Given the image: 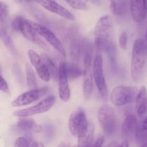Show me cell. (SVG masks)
Instances as JSON below:
<instances>
[{
	"instance_id": "21",
	"label": "cell",
	"mask_w": 147,
	"mask_h": 147,
	"mask_svg": "<svg viewBox=\"0 0 147 147\" xmlns=\"http://www.w3.org/2000/svg\"><path fill=\"white\" fill-rule=\"evenodd\" d=\"M20 118V119L17 121V127L20 130L27 133L30 131H33L37 133L42 131V127L40 125L37 124L32 119H28L27 117Z\"/></svg>"
},
{
	"instance_id": "33",
	"label": "cell",
	"mask_w": 147,
	"mask_h": 147,
	"mask_svg": "<svg viewBox=\"0 0 147 147\" xmlns=\"http://www.w3.org/2000/svg\"><path fill=\"white\" fill-rule=\"evenodd\" d=\"M0 91L5 93H9V88L8 84L7 81L3 78L2 76H1V75H0Z\"/></svg>"
},
{
	"instance_id": "42",
	"label": "cell",
	"mask_w": 147,
	"mask_h": 147,
	"mask_svg": "<svg viewBox=\"0 0 147 147\" xmlns=\"http://www.w3.org/2000/svg\"><path fill=\"white\" fill-rule=\"evenodd\" d=\"M109 1H111V0H109Z\"/></svg>"
},
{
	"instance_id": "10",
	"label": "cell",
	"mask_w": 147,
	"mask_h": 147,
	"mask_svg": "<svg viewBox=\"0 0 147 147\" xmlns=\"http://www.w3.org/2000/svg\"><path fill=\"white\" fill-rule=\"evenodd\" d=\"M84 70H83V90L84 98L88 100L91 96L93 90V73H92L91 54L87 53L83 56Z\"/></svg>"
},
{
	"instance_id": "28",
	"label": "cell",
	"mask_w": 147,
	"mask_h": 147,
	"mask_svg": "<svg viewBox=\"0 0 147 147\" xmlns=\"http://www.w3.org/2000/svg\"><path fill=\"white\" fill-rule=\"evenodd\" d=\"M72 8L78 10L86 11L88 9L87 4L84 2L83 0H65Z\"/></svg>"
},
{
	"instance_id": "34",
	"label": "cell",
	"mask_w": 147,
	"mask_h": 147,
	"mask_svg": "<svg viewBox=\"0 0 147 147\" xmlns=\"http://www.w3.org/2000/svg\"><path fill=\"white\" fill-rule=\"evenodd\" d=\"M42 131H44L46 136L48 138L51 137L54 134V128L52 126H45L44 129L42 128Z\"/></svg>"
},
{
	"instance_id": "13",
	"label": "cell",
	"mask_w": 147,
	"mask_h": 147,
	"mask_svg": "<svg viewBox=\"0 0 147 147\" xmlns=\"http://www.w3.org/2000/svg\"><path fill=\"white\" fill-rule=\"evenodd\" d=\"M92 47L90 43L88 42L83 39L75 38L72 40L70 46V53L72 60L76 63L80 60L87 53L91 54Z\"/></svg>"
},
{
	"instance_id": "15",
	"label": "cell",
	"mask_w": 147,
	"mask_h": 147,
	"mask_svg": "<svg viewBox=\"0 0 147 147\" xmlns=\"http://www.w3.org/2000/svg\"><path fill=\"white\" fill-rule=\"evenodd\" d=\"M28 55L32 65L34 67L39 77L45 82H49L50 80V75L47 67L42 60L41 57L33 50H28Z\"/></svg>"
},
{
	"instance_id": "25",
	"label": "cell",
	"mask_w": 147,
	"mask_h": 147,
	"mask_svg": "<svg viewBox=\"0 0 147 147\" xmlns=\"http://www.w3.org/2000/svg\"><path fill=\"white\" fill-rule=\"evenodd\" d=\"M0 37H1V39L2 40L3 42L4 43V45H5V46L7 47V48L9 50V51L13 55H17V49H16L15 45H14V42L11 40L10 36L7 34V32H6V30H4V29H0Z\"/></svg>"
},
{
	"instance_id": "5",
	"label": "cell",
	"mask_w": 147,
	"mask_h": 147,
	"mask_svg": "<svg viewBox=\"0 0 147 147\" xmlns=\"http://www.w3.org/2000/svg\"><path fill=\"white\" fill-rule=\"evenodd\" d=\"M136 88L133 86H119L111 93V100L116 106H122L131 103L136 97Z\"/></svg>"
},
{
	"instance_id": "23",
	"label": "cell",
	"mask_w": 147,
	"mask_h": 147,
	"mask_svg": "<svg viewBox=\"0 0 147 147\" xmlns=\"http://www.w3.org/2000/svg\"><path fill=\"white\" fill-rule=\"evenodd\" d=\"M129 1L128 0H111L110 4L111 11L117 16H122L128 10Z\"/></svg>"
},
{
	"instance_id": "11",
	"label": "cell",
	"mask_w": 147,
	"mask_h": 147,
	"mask_svg": "<svg viewBox=\"0 0 147 147\" xmlns=\"http://www.w3.org/2000/svg\"><path fill=\"white\" fill-rule=\"evenodd\" d=\"M32 26L33 28L34 29V30H35L37 34L44 37L53 46V48L55 49L61 55H63V57H65L66 51L65 50L64 46L62 44L61 42L60 41V40L57 38V36L51 30H50L45 26L38 24V23L33 22L32 24Z\"/></svg>"
},
{
	"instance_id": "2",
	"label": "cell",
	"mask_w": 147,
	"mask_h": 147,
	"mask_svg": "<svg viewBox=\"0 0 147 147\" xmlns=\"http://www.w3.org/2000/svg\"><path fill=\"white\" fill-rule=\"evenodd\" d=\"M95 44L98 50H105L106 47L113 42V21L111 16L100 17L94 30Z\"/></svg>"
},
{
	"instance_id": "16",
	"label": "cell",
	"mask_w": 147,
	"mask_h": 147,
	"mask_svg": "<svg viewBox=\"0 0 147 147\" xmlns=\"http://www.w3.org/2000/svg\"><path fill=\"white\" fill-rule=\"evenodd\" d=\"M130 10L134 21L142 23L146 18V0H130Z\"/></svg>"
},
{
	"instance_id": "41",
	"label": "cell",
	"mask_w": 147,
	"mask_h": 147,
	"mask_svg": "<svg viewBox=\"0 0 147 147\" xmlns=\"http://www.w3.org/2000/svg\"><path fill=\"white\" fill-rule=\"evenodd\" d=\"M0 73H1V65H0Z\"/></svg>"
},
{
	"instance_id": "26",
	"label": "cell",
	"mask_w": 147,
	"mask_h": 147,
	"mask_svg": "<svg viewBox=\"0 0 147 147\" xmlns=\"http://www.w3.org/2000/svg\"><path fill=\"white\" fill-rule=\"evenodd\" d=\"M41 58L43 63H44L45 67H47V70L50 73V76H52L53 78L55 79L57 77V75H58V69L57 68L54 62L46 54L42 55Z\"/></svg>"
},
{
	"instance_id": "39",
	"label": "cell",
	"mask_w": 147,
	"mask_h": 147,
	"mask_svg": "<svg viewBox=\"0 0 147 147\" xmlns=\"http://www.w3.org/2000/svg\"><path fill=\"white\" fill-rule=\"evenodd\" d=\"M68 146V145L67 144H64V143H61L60 144L58 145V146Z\"/></svg>"
},
{
	"instance_id": "4",
	"label": "cell",
	"mask_w": 147,
	"mask_h": 147,
	"mask_svg": "<svg viewBox=\"0 0 147 147\" xmlns=\"http://www.w3.org/2000/svg\"><path fill=\"white\" fill-rule=\"evenodd\" d=\"M12 28L16 31H20L24 37L29 41L34 43L42 47V49L48 50V47L43 42L37 35V32L32 26V24L27 20L22 17H17L11 23Z\"/></svg>"
},
{
	"instance_id": "35",
	"label": "cell",
	"mask_w": 147,
	"mask_h": 147,
	"mask_svg": "<svg viewBox=\"0 0 147 147\" xmlns=\"http://www.w3.org/2000/svg\"><path fill=\"white\" fill-rule=\"evenodd\" d=\"M104 140H105V138L103 136H100L96 141L95 142V144H93L94 146H103V143H104Z\"/></svg>"
},
{
	"instance_id": "22",
	"label": "cell",
	"mask_w": 147,
	"mask_h": 147,
	"mask_svg": "<svg viewBox=\"0 0 147 147\" xmlns=\"http://www.w3.org/2000/svg\"><path fill=\"white\" fill-rule=\"evenodd\" d=\"M109 59L111 70L113 73H117V48L114 42H111L105 49Z\"/></svg>"
},
{
	"instance_id": "8",
	"label": "cell",
	"mask_w": 147,
	"mask_h": 147,
	"mask_svg": "<svg viewBox=\"0 0 147 147\" xmlns=\"http://www.w3.org/2000/svg\"><path fill=\"white\" fill-rule=\"evenodd\" d=\"M49 88L47 87H43L41 88L31 89L30 90L22 93L17 98L11 102V106L14 107L27 106L36 100H39L40 98L45 96L48 92Z\"/></svg>"
},
{
	"instance_id": "29",
	"label": "cell",
	"mask_w": 147,
	"mask_h": 147,
	"mask_svg": "<svg viewBox=\"0 0 147 147\" xmlns=\"http://www.w3.org/2000/svg\"><path fill=\"white\" fill-rule=\"evenodd\" d=\"M9 14L8 7L5 3L0 1V22H5L7 20Z\"/></svg>"
},
{
	"instance_id": "1",
	"label": "cell",
	"mask_w": 147,
	"mask_h": 147,
	"mask_svg": "<svg viewBox=\"0 0 147 147\" xmlns=\"http://www.w3.org/2000/svg\"><path fill=\"white\" fill-rule=\"evenodd\" d=\"M146 63V45L142 39L135 40L132 49L131 73L136 83H140L144 77Z\"/></svg>"
},
{
	"instance_id": "37",
	"label": "cell",
	"mask_w": 147,
	"mask_h": 147,
	"mask_svg": "<svg viewBox=\"0 0 147 147\" xmlns=\"http://www.w3.org/2000/svg\"><path fill=\"white\" fill-rule=\"evenodd\" d=\"M86 1H90L94 4H98L99 2V0H86Z\"/></svg>"
},
{
	"instance_id": "19",
	"label": "cell",
	"mask_w": 147,
	"mask_h": 147,
	"mask_svg": "<svg viewBox=\"0 0 147 147\" xmlns=\"http://www.w3.org/2000/svg\"><path fill=\"white\" fill-rule=\"evenodd\" d=\"M134 135L136 143L139 146H147V122L146 117L144 118L140 123L137 124Z\"/></svg>"
},
{
	"instance_id": "3",
	"label": "cell",
	"mask_w": 147,
	"mask_h": 147,
	"mask_svg": "<svg viewBox=\"0 0 147 147\" xmlns=\"http://www.w3.org/2000/svg\"><path fill=\"white\" fill-rule=\"evenodd\" d=\"M98 120L105 134L107 136L114 134L117 129L118 121L113 108L106 104L100 106L98 111Z\"/></svg>"
},
{
	"instance_id": "40",
	"label": "cell",
	"mask_w": 147,
	"mask_h": 147,
	"mask_svg": "<svg viewBox=\"0 0 147 147\" xmlns=\"http://www.w3.org/2000/svg\"><path fill=\"white\" fill-rule=\"evenodd\" d=\"M28 1H36V0H27Z\"/></svg>"
},
{
	"instance_id": "24",
	"label": "cell",
	"mask_w": 147,
	"mask_h": 147,
	"mask_svg": "<svg viewBox=\"0 0 147 147\" xmlns=\"http://www.w3.org/2000/svg\"><path fill=\"white\" fill-rule=\"evenodd\" d=\"M65 70L67 78L74 80L83 74V70L75 63H65Z\"/></svg>"
},
{
	"instance_id": "32",
	"label": "cell",
	"mask_w": 147,
	"mask_h": 147,
	"mask_svg": "<svg viewBox=\"0 0 147 147\" xmlns=\"http://www.w3.org/2000/svg\"><path fill=\"white\" fill-rule=\"evenodd\" d=\"M127 33L123 32L121 34L120 37H119V46L123 50H126V48H127Z\"/></svg>"
},
{
	"instance_id": "36",
	"label": "cell",
	"mask_w": 147,
	"mask_h": 147,
	"mask_svg": "<svg viewBox=\"0 0 147 147\" xmlns=\"http://www.w3.org/2000/svg\"><path fill=\"white\" fill-rule=\"evenodd\" d=\"M108 146H121V144H119L117 142L114 141V142H112L111 143L109 144Z\"/></svg>"
},
{
	"instance_id": "30",
	"label": "cell",
	"mask_w": 147,
	"mask_h": 147,
	"mask_svg": "<svg viewBox=\"0 0 147 147\" xmlns=\"http://www.w3.org/2000/svg\"><path fill=\"white\" fill-rule=\"evenodd\" d=\"M14 146H30V142L27 138L23 137V136H20L18 137L15 141L14 143Z\"/></svg>"
},
{
	"instance_id": "9",
	"label": "cell",
	"mask_w": 147,
	"mask_h": 147,
	"mask_svg": "<svg viewBox=\"0 0 147 147\" xmlns=\"http://www.w3.org/2000/svg\"><path fill=\"white\" fill-rule=\"evenodd\" d=\"M88 123L86 115L84 110L81 108L72 112L68 122V127L70 134L75 136H78L83 131Z\"/></svg>"
},
{
	"instance_id": "12",
	"label": "cell",
	"mask_w": 147,
	"mask_h": 147,
	"mask_svg": "<svg viewBox=\"0 0 147 147\" xmlns=\"http://www.w3.org/2000/svg\"><path fill=\"white\" fill-rule=\"evenodd\" d=\"M58 93L60 99L67 102L70 98V88L65 70V62L61 61L58 67Z\"/></svg>"
},
{
	"instance_id": "14",
	"label": "cell",
	"mask_w": 147,
	"mask_h": 147,
	"mask_svg": "<svg viewBox=\"0 0 147 147\" xmlns=\"http://www.w3.org/2000/svg\"><path fill=\"white\" fill-rule=\"evenodd\" d=\"M35 1H37L40 5L44 7L47 11H51L70 21L76 20L75 16L70 11L53 0H36Z\"/></svg>"
},
{
	"instance_id": "27",
	"label": "cell",
	"mask_w": 147,
	"mask_h": 147,
	"mask_svg": "<svg viewBox=\"0 0 147 147\" xmlns=\"http://www.w3.org/2000/svg\"><path fill=\"white\" fill-rule=\"evenodd\" d=\"M26 78H27V83L28 87L30 89L37 88V81L36 78L35 74L34 73L32 67L30 65V64L27 63L26 64Z\"/></svg>"
},
{
	"instance_id": "6",
	"label": "cell",
	"mask_w": 147,
	"mask_h": 147,
	"mask_svg": "<svg viewBox=\"0 0 147 147\" xmlns=\"http://www.w3.org/2000/svg\"><path fill=\"white\" fill-rule=\"evenodd\" d=\"M55 100L56 98L55 97V96L50 95L45 98L44 100L40 101V103L32 107L16 111L14 112V116L17 117H29L33 115L45 113L53 107V106L55 103Z\"/></svg>"
},
{
	"instance_id": "31",
	"label": "cell",
	"mask_w": 147,
	"mask_h": 147,
	"mask_svg": "<svg viewBox=\"0 0 147 147\" xmlns=\"http://www.w3.org/2000/svg\"><path fill=\"white\" fill-rule=\"evenodd\" d=\"M12 72L13 73H14V76L17 78L19 83H20V84H23V76H22V70H20L19 66H17V65L13 66Z\"/></svg>"
},
{
	"instance_id": "17",
	"label": "cell",
	"mask_w": 147,
	"mask_h": 147,
	"mask_svg": "<svg viewBox=\"0 0 147 147\" xmlns=\"http://www.w3.org/2000/svg\"><path fill=\"white\" fill-rule=\"evenodd\" d=\"M137 124V119L134 115L130 114L126 116L121 126V134L123 139L128 140L134 135Z\"/></svg>"
},
{
	"instance_id": "7",
	"label": "cell",
	"mask_w": 147,
	"mask_h": 147,
	"mask_svg": "<svg viewBox=\"0 0 147 147\" xmlns=\"http://www.w3.org/2000/svg\"><path fill=\"white\" fill-rule=\"evenodd\" d=\"M92 73L99 93L102 97H106L108 93L107 86L103 73V57L100 55L98 54L95 57L92 67Z\"/></svg>"
},
{
	"instance_id": "18",
	"label": "cell",
	"mask_w": 147,
	"mask_h": 147,
	"mask_svg": "<svg viewBox=\"0 0 147 147\" xmlns=\"http://www.w3.org/2000/svg\"><path fill=\"white\" fill-rule=\"evenodd\" d=\"M94 138V125L92 122L88 121L86 128L78 136V146H93Z\"/></svg>"
},
{
	"instance_id": "20",
	"label": "cell",
	"mask_w": 147,
	"mask_h": 147,
	"mask_svg": "<svg viewBox=\"0 0 147 147\" xmlns=\"http://www.w3.org/2000/svg\"><path fill=\"white\" fill-rule=\"evenodd\" d=\"M136 113L139 117H143L146 112V90L144 86L141 87L136 97Z\"/></svg>"
},
{
	"instance_id": "38",
	"label": "cell",
	"mask_w": 147,
	"mask_h": 147,
	"mask_svg": "<svg viewBox=\"0 0 147 147\" xmlns=\"http://www.w3.org/2000/svg\"><path fill=\"white\" fill-rule=\"evenodd\" d=\"M23 0H13V1L15 3H17V4H20V3L22 2Z\"/></svg>"
}]
</instances>
